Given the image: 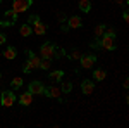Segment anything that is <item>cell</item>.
Listing matches in <instances>:
<instances>
[{
    "instance_id": "1",
    "label": "cell",
    "mask_w": 129,
    "mask_h": 128,
    "mask_svg": "<svg viewBox=\"0 0 129 128\" xmlns=\"http://www.w3.org/2000/svg\"><path fill=\"white\" fill-rule=\"evenodd\" d=\"M100 49H105V50H114L115 49V31L112 30H107V33H103L100 36Z\"/></svg>"
},
{
    "instance_id": "2",
    "label": "cell",
    "mask_w": 129,
    "mask_h": 128,
    "mask_svg": "<svg viewBox=\"0 0 129 128\" xmlns=\"http://www.w3.org/2000/svg\"><path fill=\"white\" fill-rule=\"evenodd\" d=\"M40 61H41V57H38L35 52L28 50V61H26V64H24L22 71H24V73H29L31 69H38V68H40Z\"/></svg>"
},
{
    "instance_id": "3",
    "label": "cell",
    "mask_w": 129,
    "mask_h": 128,
    "mask_svg": "<svg viewBox=\"0 0 129 128\" xmlns=\"http://www.w3.org/2000/svg\"><path fill=\"white\" fill-rule=\"evenodd\" d=\"M57 56V47L50 42H45L40 47V57L41 59H53Z\"/></svg>"
},
{
    "instance_id": "4",
    "label": "cell",
    "mask_w": 129,
    "mask_h": 128,
    "mask_svg": "<svg viewBox=\"0 0 129 128\" xmlns=\"http://www.w3.org/2000/svg\"><path fill=\"white\" fill-rule=\"evenodd\" d=\"M31 4H33V0H14L12 2V10L17 12V14H22L31 7Z\"/></svg>"
},
{
    "instance_id": "5",
    "label": "cell",
    "mask_w": 129,
    "mask_h": 128,
    "mask_svg": "<svg viewBox=\"0 0 129 128\" xmlns=\"http://www.w3.org/2000/svg\"><path fill=\"white\" fill-rule=\"evenodd\" d=\"M14 102H16V95H14V92L4 90V92L0 94V104H2L4 107H10Z\"/></svg>"
},
{
    "instance_id": "6",
    "label": "cell",
    "mask_w": 129,
    "mask_h": 128,
    "mask_svg": "<svg viewBox=\"0 0 129 128\" xmlns=\"http://www.w3.org/2000/svg\"><path fill=\"white\" fill-rule=\"evenodd\" d=\"M4 17H5V19L0 21V26H4V28H7V26H14V24H16V19H17V12H14L12 9H9V10H5Z\"/></svg>"
},
{
    "instance_id": "7",
    "label": "cell",
    "mask_w": 129,
    "mask_h": 128,
    "mask_svg": "<svg viewBox=\"0 0 129 128\" xmlns=\"http://www.w3.org/2000/svg\"><path fill=\"white\" fill-rule=\"evenodd\" d=\"M43 90H45V87H43L41 81H31L28 92H29L31 95H43Z\"/></svg>"
},
{
    "instance_id": "8",
    "label": "cell",
    "mask_w": 129,
    "mask_h": 128,
    "mask_svg": "<svg viewBox=\"0 0 129 128\" xmlns=\"http://www.w3.org/2000/svg\"><path fill=\"white\" fill-rule=\"evenodd\" d=\"M43 95H47L48 99H60L62 90H60L59 87H55V85H52V87H48V88L43 90Z\"/></svg>"
},
{
    "instance_id": "9",
    "label": "cell",
    "mask_w": 129,
    "mask_h": 128,
    "mask_svg": "<svg viewBox=\"0 0 129 128\" xmlns=\"http://www.w3.org/2000/svg\"><path fill=\"white\" fill-rule=\"evenodd\" d=\"M79 61H81V66H83L84 69H89L95 62H96V57H95V56H91V54H88V56H81Z\"/></svg>"
},
{
    "instance_id": "10",
    "label": "cell",
    "mask_w": 129,
    "mask_h": 128,
    "mask_svg": "<svg viewBox=\"0 0 129 128\" xmlns=\"http://www.w3.org/2000/svg\"><path fill=\"white\" fill-rule=\"evenodd\" d=\"M81 90H83L84 95H89V94H93V90H95V83H93L91 80H83V81H81Z\"/></svg>"
},
{
    "instance_id": "11",
    "label": "cell",
    "mask_w": 129,
    "mask_h": 128,
    "mask_svg": "<svg viewBox=\"0 0 129 128\" xmlns=\"http://www.w3.org/2000/svg\"><path fill=\"white\" fill-rule=\"evenodd\" d=\"M31 30H33V33H36V35H45V31H47V26L41 23L40 19L35 21L33 24H31Z\"/></svg>"
},
{
    "instance_id": "12",
    "label": "cell",
    "mask_w": 129,
    "mask_h": 128,
    "mask_svg": "<svg viewBox=\"0 0 129 128\" xmlns=\"http://www.w3.org/2000/svg\"><path fill=\"white\" fill-rule=\"evenodd\" d=\"M67 26H69L71 30H78V28L83 26V21H81L79 16H72V17L67 19Z\"/></svg>"
},
{
    "instance_id": "13",
    "label": "cell",
    "mask_w": 129,
    "mask_h": 128,
    "mask_svg": "<svg viewBox=\"0 0 129 128\" xmlns=\"http://www.w3.org/2000/svg\"><path fill=\"white\" fill-rule=\"evenodd\" d=\"M31 102H33V95H31L29 92H22L19 97V104L24 106V107H28V106H31Z\"/></svg>"
},
{
    "instance_id": "14",
    "label": "cell",
    "mask_w": 129,
    "mask_h": 128,
    "mask_svg": "<svg viewBox=\"0 0 129 128\" xmlns=\"http://www.w3.org/2000/svg\"><path fill=\"white\" fill-rule=\"evenodd\" d=\"M48 78L52 83H57V81H60V80L64 78V71L62 69H55V71H50Z\"/></svg>"
},
{
    "instance_id": "15",
    "label": "cell",
    "mask_w": 129,
    "mask_h": 128,
    "mask_svg": "<svg viewBox=\"0 0 129 128\" xmlns=\"http://www.w3.org/2000/svg\"><path fill=\"white\" fill-rule=\"evenodd\" d=\"M16 56H17V50L14 49V47H7V49L4 50V57L5 59L12 61V59H16Z\"/></svg>"
},
{
    "instance_id": "16",
    "label": "cell",
    "mask_w": 129,
    "mask_h": 128,
    "mask_svg": "<svg viewBox=\"0 0 129 128\" xmlns=\"http://www.w3.org/2000/svg\"><path fill=\"white\" fill-rule=\"evenodd\" d=\"M105 76H107V71L105 69H95L93 71V80H96V81L105 80Z\"/></svg>"
},
{
    "instance_id": "17",
    "label": "cell",
    "mask_w": 129,
    "mask_h": 128,
    "mask_svg": "<svg viewBox=\"0 0 129 128\" xmlns=\"http://www.w3.org/2000/svg\"><path fill=\"white\" fill-rule=\"evenodd\" d=\"M19 33H21V36H29L31 33H33V30H31V24H29V23H24V24L21 26Z\"/></svg>"
},
{
    "instance_id": "18",
    "label": "cell",
    "mask_w": 129,
    "mask_h": 128,
    "mask_svg": "<svg viewBox=\"0 0 129 128\" xmlns=\"http://www.w3.org/2000/svg\"><path fill=\"white\" fill-rule=\"evenodd\" d=\"M79 9L83 10V12H89L91 10V0H79Z\"/></svg>"
},
{
    "instance_id": "19",
    "label": "cell",
    "mask_w": 129,
    "mask_h": 128,
    "mask_svg": "<svg viewBox=\"0 0 129 128\" xmlns=\"http://www.w3.org/2000/svg\"><path fill=\"white\" fill-rule=\"evenodd\" d=\"M103 33H105V24H98V26L95 28V36H96V38H100Z\"/></svg>"
},
{
    "instance_id": "20",
    "label": "cell",
    "mask_w": 129,
    "mask_h": 128,
    "mask_svg": "<svg viewBox=\"0 0 129 128\" xmlns=\"http://www.w3.org/2000/svg\"><path fill=\"white\" fill-rule=\"evenodd\" d=\"M60 90H62L64 94H69L71 90H72V83H71V81H66V83H62V87H60Z\"/></svg>"
},
{
    "instance_id": "21",
    "label": "cell",
    "mask_w": 129,
    "mask_h": 128,
    "mask_svg": "<svg viewBox=\"0 0 129 128\" xmlns=\"http://www.w3.org/2000/svg\"><path fill=\"white\" fill-rule=\"evenodd\" d=\"M50 64H52V59H41L40 61V69H50Z\"/></svg>"
},
{
    "instance_id": "22",
    "label": "cell",
    "mask_w": 129,
    "mask_h": 128,
    "mask_svg": "<svg viewBox=\"0 0 129 128\" xmlns=\"http://www.w3.org/2000/svg\"><path fill=\"white\" fill-rule=\"evenodd\" d=\"M21 87H22V78L17 76V78L12 80V88H21Z\"/></svg>"
},
{
    "instance_id": "23",
    "label": "cell",
    "mask_w": 129,
    "mask_h": 128,
    "mask_svg": "<svg viewBox=\"0 0 129 128\" xmlns=\"http://www.w3.org/2000/svg\"><path fill=\"white\" fill-rule=\"evenodd\" d=\"M71 57H72V59H79V57H81V52H79V50H72Z\"/></svg>"
},
{
    "instance_id": "24",
    "label": "cell",
    "mask_w": 129,
    "mask_h": 128,
    "mask_svg": "<svg viewBox=\"0 0 129 128\" xmlns=\"http://www.w3.org/2000/svg\"><path fill=\"white\" fill-rule=\"evenodd\" d=\"M122 17H124L126 23H129V14H127V7H126V5H124V14H122Z\"/></svg>"
},
{
    "instance_id": "25",
    "label": "cell",
    "mask_w": 129,
    "mask_h": 128,
    "mask_svg": "<svg viewBox=\"0 0 129 128\" xmlns=\"http://www.w3.org/2000/svg\"><path fill=\"white\" fill-rule=\"evenodd\" d=\"M60 30L64 31V33H66V31L69 30V26H67V24H64V23H62V24H60Z\"/></svg>"
},
{
    "instance_id": "26",
    "label": "cell",
    "mask_w": 129,
    "mask_h": 128,
    "mask_svg": "<svg viewBox=\"0 0 129 128\" xmlns=\"http://www.w3.org/2000/svg\"><path fill=\"white\" fill-rule=\"evenodd\" d=\"M4 43H5V35L0 33V45H4Z\"/></svg>"
},
{
    "instance_id": "27",
    "label": "cell",
    "mask_w": 129,
    "mask_h": 128,
    "mask_svg": "<svg viewBox=\"0 0 129 128\" xmlns=\"http://www.w3.org/2000/svg\"><path fill=\"white\" fill-rule=\"evenodd\" d=\"M0 80H2V75H0Z\"/></svg>"
},
{
    "instance_id": "28",
    "label": "cell",
    "mask_w": 129,
    "mask_h": 128,
    "mask_svg": "<svg viewBox=\"0 0 129 128\" xmlns=\"http://www.w3.org/2000/svg\"><path fill=\"white\" fill-rule=\"evenodd\" d=\"M0 2H2V0H0Z\"/></svg>"
}]
</instances>
